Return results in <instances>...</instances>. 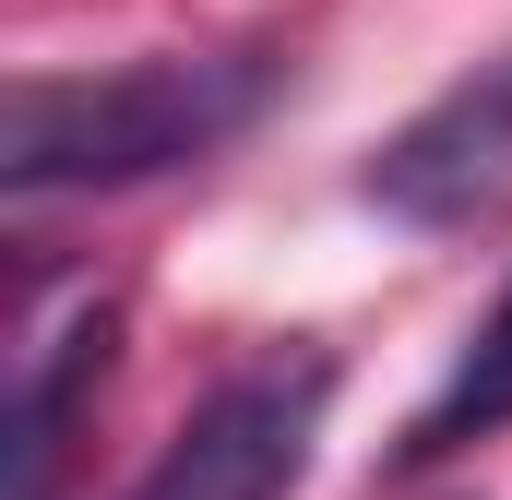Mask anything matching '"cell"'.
<instances>
[{
  "instance_id": "277c9868",
  "label": "cell",
  "mask_w": 512,
  "mask_h": 500,
  "mask_svg": "<svg viewBox=\"0 0 512 500\" xmlns=\"http://www.w3.org/2000/svg\"><path fill=\"white\" fill-rule=\"evenodd\" d=\"M108 370H120V310H108V298L72 310V322L24 358V393H12V500H60V465H72V441H84Z\"/></svg>"
},
{
  "instance_id": "7a4b0ae2",
  "label": "cell",
  "mask_w": 512,
  "mask_h": 500,
  "mask_svg": "<svg viewBox=\"0 0 512 500\" xmlns=\"http://www.w3.org/2000/svg\"><path fill=\"white\" fill-rule=\"evenodd\" d=\"M322 405H334V358H310V346L251 358L167 429V453L131 477V500H286L310 477Z\"/></svg>"
},
{
  "instance_id": "5b68a950",
  "label": "cell",
  "mask_w": 512,
  "mask_h": 500,
  "mask_svg": "<svg viewBox=\"0 0 512 500\" xmlns=\"http://www.w3.org/2000/svg\"><path fill=\"white\" fill-rule=\"evenodd\" d=\"M512 429V286L501 310L465 334V358H453V381L405 417V441H393V465H453V453H477V441H501Z\"/></svg>"
},
{
  "instance_id": "3957f363",
  "label": "cell",
  "mask_w": 512,
  "mask_h": 500,
  "mask_svg": "<svg viewBox=\"0 0 512 500\" xmlns=\"http://www.w3.org/2000/svg\"><path fill=\"white\" fill-rule=\"evenodd\" d=\"M358 191L382 203L393 227H429V239L512 215V48H501V60H477L465 84H441V96L370 155Z\"/></svg>"
},
{
  "instance_id": "6da1fadb",
  "label": "cell",
  "mask_w": 512,
  "mask_h": 500,
  "mask_svg": "<svg viewBox=\"0 0 512 500\" xmlns=\"http://www.w3.org/2000/svg\"><path fill=\"white\" fill-rule=\"evenodd\" d=\"M286 60L262 48H167L120 72H24L0 108V191L12 203H60V191H131L167 167L227 155L274 108Z\"/></svg>"
}]
</instances>
